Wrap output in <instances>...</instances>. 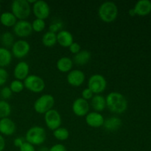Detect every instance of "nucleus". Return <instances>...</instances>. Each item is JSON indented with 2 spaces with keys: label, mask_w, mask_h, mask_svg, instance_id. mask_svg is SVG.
<instances>
[{
  "label": "nucleus",
  "mask_w": 151,
  "mask_h": 151,
  "mask_svg": "<svg viewBox=\"0 0 151 151\" xmlns=\"http://www.w3.org/2000/svg\"><path fill=\"white\" fill-rule=\"evenodd\" d=\"M55 105V98L52 94H45L40 96L35 101L33 105L35 112L41 114H44L53 109Z\"/></svg>",
  "instance_id": "5"
},
{
  "label": "nucleus",
  "mask_w": 151,
  "mask_h": 151,
  "mask_svg": "<svg viewBox=\"0 0 151 151\" xmlns=\"http://www.w3.org/2000/svg\"><path fill=\"white\" fill-rule=\"evenodd\" d=\"M30 45L27 41L23 39L15 41L13 47H11V53L15 58H23L26 57L29 52Z\"/></svg>",
  "instance_id": "10"
},
{
  "label": "nucleus",
  "mask_w": 151,
  "mask_h": 151,
  "mask_svg": "<svg viewBox=\"0 0 151 151\" xmlns=\"http://www.w3.org/2000/svg\"><path fill=\"white\" fill-rule=\"evenodd\" d=\"M47 139V133L45 129L41 126H32L27 130L25 134V140L27 142L32 145H41Z\"/></svg>",
  "instance_id": "3"
},
{
  "label": "nucleus",
  "mask_w": 151,
  "mask_h": 151,
  "mask_svg": "<svg viewBox=\"0 0 151 151\" xmlns=\"http://www.w3.org/2000/svg\"><path fill=\"white\" fill-rule=\"evenodd\" d=\"M69 51H70L71 52L76 55L81 50V46L80 45V44H78V42H75V41H74V42L69 46Z\"/></svg>",
  "instance_id": "35"
},
{
  "label": "nucleus",
  "mask_w": 151,
  "mask_h": 151,
  "mask_svg": "<svg viewBox=\"0 0 151 151\" xmlns=\"http://www.w3.org/2000/svg\"><path fill=\"white\" fill-rule=\"evenodd\" d=\"M53 136L56 139L59 140V141H65L69 139V132L67 128L60 127L53 131Z\"/></svg>",
  "instance_id": "27"
},
{
  "label": "nucleus",
  "mask_w": 151,
  "mask_h": 151,
  "mask_svg": "<svg viewBox=\"0 0 151 151\" xmlns=\"http://www.w3.org/2000/svg\"><path fill=\"white\" fill-rule=\"evenodd\" d=\"M0 22L4 26L10 27H13L17 22V19L12 12H4L0 16Z\"/></svg>",
  "instance_id": "23"
},
{
  "label": "nucleus",
  "mask_w": 151,
  "mask_h": 151,
  "mask_svg": "<svg viewBox=\"0 0 151 151\" xmlns=\"http://www.w3.org/2000/svg\"><path fill=\"white\" fill-rule=\"evenodd\" d=\"M31 24H32V31H35L36 32H42L46 27L45 20H43V19H34L33 22L31 23Z\"/></svg>",
  "instance_id": "29"
},
{
  "label": "nucleus",
  "mask_w": 151,
  "mask_h": 151,
  "mask_svg": "<svg viewBox=\"0 0 151 151\" xmlns=\"http://www.w3.org/2000/svg\"><path fill=\"white\" fill-rule=\"evenodd\" d=\"M16 130L15 122L10 118L0 119V134L5 136L13 135Z\"/></svg>",
  "instance_id": "16"
},
{
  "label": "nucleus",
  "mask_w": 151,
  "mask_h": 151,
  "mask_svg": "<svg viewBox=\"0 0 151 151\" xmlns=\"http://www.w3.org/2000/svg\"><path fill=\"white\" fill-rule=\"evenodd\" d=\"M0 10H1V4H0Z\"/></svg>",
  "instance_id": "42"
},
{
  "label": "nucleus",
  "mask_w": 151,
  "mask_h": 151,
  "mask_svg": "<svg viewBox=\"0 0 151 151\" xmlns=\"http://www.w3.org/2000/svg\"><path fill=\"white\" fill-rule=\"evenodd\" d=\"M24 88L34 93H40L45 88L46 83L41 77L36 75H29L24 81Z\"/></svg>",
  "instance_id": "6"
},
{
  "label": "nucleus",
  "mask_w": 151,
  "mask_h": 151,
  "mask_svg": "<svg viewBox=\"0 0 151 151\" xmlns=\"http://www.w3.org/2000/svg\"><path fill=\"white\" fill-rule=\"evenodd\" d=\"M122 120L117 116H111L105 119L103 126L109 132H115L122 126Z\"/></svg>",
  "instance_id": "19"
},
{
  "label": "nucleus",
  "mask_w": 151,
  "mask_h": 151,
  "mask_svg": "<svg viewBox=\"0 0 151 151\" xmlns=\"http://www.w3.org/2000/svg\"><path fill=\"white\" fill-rule=\"evenodd\" d=\"M29 66L26 61H19L16 65L13 70V76L16 80L19 81H24L27 77L29 75Z\"/></svg>",
  "instance_id": "15"
},
{
  "label": "nucleus",
  "mask_w": 151,
  "mask_h": 151,
  "mask_svg": "<svg viewBox=\"0 0 151 151\" xmlns=\"http://www.w3.org/2000/svg\"><path fill=\"white\" fill-rule=\"evenodd\" d=\"M32 10L36 19L45 20L50 14V7L44 0H36L32 5Z\"/></svg>",
  "instance_id": "9"
},
{
  "label": "nucleus",
  "mask_w": 151,
  "mask_h": 151,
  "mask_svg": "<svg viewBox=\"0 0 151 151\" xmlns=\"http://www.w3.org/2000/svg\"><path fill=\"white\" fill-rule=\"evenodd\" d=\"M73 64L74 63L72 58L67 57V56H63L58 60L57 63H56V66L60 72L66 73L72 70Z\"/></svg>",
  "instance_id": "20"
},
{
  "label": "nucleus",
  "mask_w": 151,
  "mask_h": 151,
  "mask_svg": "<svg viewBox=\"0 0 151 151\" xmlns=\"http://www.w3.org/2000/svg\"><path fill=\"white\" fill-rule=\"evenodd\" d=\"M8 79V73L4 68H0V86H3Z\"/></svg>",
  "instance_id": "33"
},
{
  "label": "nucleus",
  "mask_w": 151,
  "mask_h": 151,
  "mask_svg": "<svg viewBox=\"0 0 151 151\" xmlns=\"http://www.w3.org/2000/svg\"><path fill=\"white\" fill-rule=\"evenodd\" d=\"M91 57V54L88 50H81L78 54L75 55L73 58V63L78 66H84L88 63Z\"/></svg>",
  "instance_id": "22"
},
{
  "label": "nucleus",
  "mask_w": 151,
  "mask_h": 151,
  "mask_svg": "<svg viewBox=\"0 0 151 151\" xmlns=\"http://www.w3.org/2000/svg\"><path fill=\"white\" fill-rule=\"evenodd\" d=\"M13 32L20 38L28 37L32 32V24L27 20L17 21L16 24L13 26Z\"/></svg>",
  "instance_id": "11"
},
{
  "label": "nucleus",
  "mask_w": 151,
  "mask_h": 151,
  "mask_svg": "<svg viewBox=\"0 0 151 151\" xmlns=\"http://www.w3.org/2000/svg\"><path fill=\"white\" fill-rule=\"evenodd\" d=\"M86 122L88 126L91 128H100L104 123V116L99 112H88L85 117Z\"/></svg>",
  "instance_id": "14"
},
{
  "label": "nucleus",
  "mask_w": 151,
  "mask_h": 151,
  "mask_svg": "<svg viewBox=\"0 0 151 151\" xmlns=\"http://www.w3.org/2000/svg\"><path fill=\"white\" fill-rule=\"evenodd\" d=\"M82 98L84 99V100H91V98L93 97V96H94V93L92 92V91H91V90L89 89L88 88H84L83 90L82 91Z\"/></svg>",
  "instance_id": "34"
},
{
  "label": "nucleus",
  "mask_w": 151,
  "mask_h": 151,
  "mask_svg": "<svg viewBox=\"0 0 151 151\" xmlns=\"http://www.w3.org/2000/svg\"><path fill=\"white\" fill-rule=\"evenodd\" d=\"M0 41L3 45V47L6 49L11 48L15 43L14 36L11 32H4L0 36Z\"/></svg>",
  "instance_id": "26"
},
{
  "label": "nucleus",
  "mask_w": 151,
  "mask_h": 151,
  "mask_svg": "<svg viewBox=\"0 0 151 151\" xmlns=\"http://www.w3.org/2000/svg\"><path fill=\"white\" fill-rule=\"evenodd\" d=\"M4 147H5V140L4 137L0 134V151L4 150Z\"/></svg>",
  "instance_id": "39"
},
{
  "label": "nucleus",
  "mask_w": 151,
  "mask_h": 151,
  "mask_svg": "<svg viewBox=\"0 0 151 151\" xmlns=\"http://www.w3.org/2000/svg\"><path fill=\"white\" fill-rule=\"evenodd\" d=\"M86 80V75L83 71L80 69H72L68 72L66 76L67 83L72 86L78 87L83 85Z\"/></svg>",
  "instance_id": "13"
},
{
  "label": "nucleus",
  "mask_w": 151,
  "mask_h": 151,
  "mask_svg": "<svg viewBox=\"0 0 151 151\" xmlns=\"http://www.w3.org/2000/svg\"><path fill=\"white\" fill-rule=\"evenodd\" d=\"M9 87H10L13 93H20L24 88V82H22V81L15 79L10 83V85Z\"/></svg>",
  "instance_id": "31"
},
{
  "label": "nucleus",
  "mask_w": 151,
  "mask_h": 151,
  "mask_svg": "<svg viewBox=\"0 0 151 151\" xmlns=\"http://www.w3.org/2000/svg\"><path fill=\"white\" fill-rule=\"evenodd\" d=\"M19 151H35V149L32 145L24 142L23 145L19 147Z\"/></svg>",
  "instance_id": "36"
},
{
  "label": "nucleus",
  "mask_w": 151,
  "mask_h": 151,
  "mask_svg": "<svg viewBox=\"0 0 151 151\" xmlns=\"http://www.w3.org/2000/svg\"><path fill=\"white\" fill-rule=\"evenodd\" d=\"M12 61V53L8 49L0 47V68L7 66Z\"/></svg>",
  "instance_id": "24"
},
{
  "label": "nucleus",
  "mask_w": 151,
  "mask_h": 151,
  "mask_svg": "<svg viewBox=\"0 0 151 151\" xmlns=\"http://www.w3.org/2000/svg\"><path fill=\"white\" fill-rule=\"evenodd\" d=\"M118 7L114 2L106 1L102 3L98 8V16L103 22L110 23L116 19L118 16Z\"/></svg>",
  "instance_id": "2"
},
{
  "label": "nucleus",
  "mask_w": 151,
  "mask_h": 151,
  "mask_svg": "<svg viewBox=\"0 0 151 151\" xmlns=\"http://www.w3.org/2000/svg\"><path fill=\"white\" fill-rule=\"evenodd\" d=\"M128 14H129L131 16H134L137 15L136 14V12H135V10H134V8L130 9L129 11H128Z\"/></svg>",
  "instance_id": "40"
},
{
  "label": "nucleus",
  "mask_w": 151,
  "mask_h": 151,
  "mask_svg": "<svg viewBox=\"0 0 151 151\" xmlns=\"http://www.w3.org/2000/svg\"><path fill=\"white\" fill-rule=\"evenodd\" d=\"M49 151H67V150L63 144H55L49 149Z\"/></svg>",
  "instance_id": "37"
},
{
  "label": "nucleus",
  "mask_w": 151,
  "mask_h": 151,
  "mask_svg": "<svg viewBox=\"0 0 151 151\" xmlns=\"http://www.w3.org/2000/svg\"><path fill=\"white\" fill-rule=\"evenodd\" d=\"M44 122L49 129L55 131L60 127L62 122L61 116L56 109H52L44 114Z\"/></svg>",
  "instance_id": "8"
},
{
  "label": "nucleus",
  "mask_w": 151,
  "mask_h": 151,
  "mask_svg": "<svg viewBox=\"0 0 151 151\" xmlns=\"http://www.w3.org/2000/svg\"><path fill=\"white\" fill-rule=\"evenodd\" d=\"M12 13L19 20H26L31 13V5L27 0H14L11 4Z\"/></svg>",
  "instance_id": "4"
},
{
  "label": "nucleus",
  "mask_w": 151,
  "mask_h": 151,
  "mask_svg": "<svg viewBox=\"0 0 151 151\" xmlns=\"http://www.w3.org/2000/svg\"><path fill=\"white\" fill-rule=\"evenodd\" d=\"M0 94L1 97H2L4 100H7V99L10 98L13 95V92H12L11 89L9 86H4L0 91Z\"/></svg>",
  "instance_id": "32"
},
{
  "label": "nucleus",
  "mask_w": 151,
  "mask_h": 151,
  "mask_svg": "<svg viewBox=\"0 0 151 151\" xmlns=\"http://www.w3.org/2000/svg\"><path fill=\"white\" fill-rule=\"evenodd\" d=\"M42 44L46 47H52L57 43V34L47 31L42 36Z\"/></svg>",
  "instance_id": "25"
},
{
  "label": "nucleus",
  "mask_w": 151,
  "mask_h": 151,
  "mask_svg": "<svg viewBox=\"0 0 151 151\" xmlns=\"http://www.w3.org/2000/svg\"><path fill=\"white\" fill-rule=\"evenodd\" d=\"M38 151H49V148H47V147H41V148Z\"/></svg>",
  "instance_id": "41"
},
{
  "label": "nucleus",
  "mask_w": 151,
  "mask_h": 151,
  "mask_svg": "<svg viewBox=\"0 0 151 151\" xmlns=\"http://www.w3.org/2000/svg\"><path fill=\"white\" fill-rule=\"evenodd\" d=\"M89 108L90 105L88 102L82 97L75 99L72 106L74 114L78 116H86V115L89 112Z\"/></svg>",
  "instance_id": "12"
},
{
  "label": "nucleus",
  "mask_w": 151,
  "mask_h": 151,
  "mask_svg": "<svg viewBox=\"0 0 151 151\" xmlns=\"http://www.w3.org/2000/svg\"><path fill=\"white\" fill-rule=\"evenodd\" d=\"M107 87V81L103 75L94 74L89 78L88 81V88L94 94H100L106 90Z\"/></svg>",
  "instance_id": "7"
},
{
  "label": "nucleus",
  "mask_w": 151,
  "mask_h": 151,
  "mask_svg": "<svg viewBox=\"0 0 151 151\" xmlns=\"http://www.w3.org/2000/svg\"><path fill=\"white\" fill-rule=\"evenodd\" d=\"M11 113V106L5 100H0V119L8 117Z\"/></svg>",
  "instance_id": "28"
},
{
  "label": "nucleus",
  "mask_w": 151,
  "mask_h": 151,
  "mask_svg": "<svg viewBox=\"0 0 151 151\" xmlns=\"http://www.w3.org/2000/svg\"><path fill=\"white\" fill-rule=\"evenodd\" d=\"M63 28V23L60 19H55L49 26V31L57 34V32H60Z\"/></svg>",
  "instance_id": "30"
},
{
  "label": "nucleus",
  "mask_w": 151,
  "mask_h": 151,
  "mask_svg": "<svg viewBox=\"0 0 151 151\" xmlns=\"http://www.w3.org/2000/svg\"><path fill=\"white\" fill-rule=\"evenodd\" d=\"M134 9L138 16H147L151 13V1L149 0H139L136 3Z\"/></svg>",
  "instance_id": "18"
},
{
  "label": "nucleus",
  "mask_w": 151,
  "mask_h": 151,
  "mask_svg": "<svg viewBox=\"0 0 151 151\" xmlns=\"http://www.w3.org/2000/svg\"><path fill=\"white\" fill-rule=\"evenodd\" d=\"M73 42V35L69 31L62 29L57 33V43H58L61 47H69Z\"/></svg>",
  "instance_id": "17"
},
{
  "label": "nucleus",
  "mask_w": 151,
  "mask_h": 151,
  "mask_svg": "<svg viewBox=\"0 0 151 151\" xmlns=\"http://www.w3.org/2000/svg\"><path fill=\"white\" fill-rule=\"evenodd\" d=\"M106 107L111 112L122 114L128 109V101L125 96L117 91H111L106 97Z\"/></svg>",
  "instance_id": "1"
},
{
  "label": "nucleus",
  "mask_w": 151,
  "mask_h": 151,
  "mask_svg": "<svg viewBox=\"0 0 151 151\" xmlns=\"http://www.w3.org/2000/svg\"><path fill=\"white\" fill-rule=\"evenodd\" d=\"M91 106L96 112H101L106 108V98L100 94H95L91 100Z\"/></svg>",
  "instance_id": "21"
},
{
  "label": "nucleus",
  "mask_w": 151,
  "mask_h": 151,
  "mask_svg": "<svg viewBox=\"0 0 151 151\" xmlns=\"http://www.w3.org/2000/svg\"><path fill=\"white\" fill-rule=\"evenodd\" d=\"M24 142V139H22V137H16V138H15L14 140H13V144H14V146L15 147H19V148L22 145H23Z\"/></svg>",
  "instance_id": "38"
}]
</instances>
